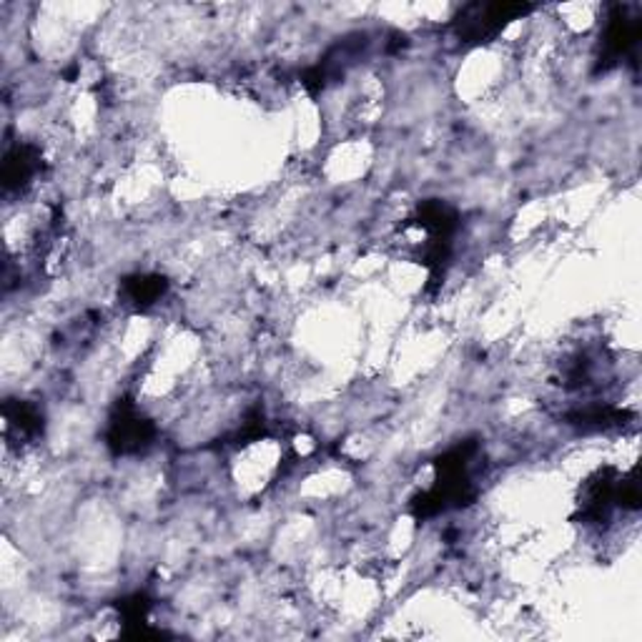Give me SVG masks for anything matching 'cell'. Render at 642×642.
Instances as JSON below:
<instances>
[{
	"label": "cell",
	"mask_w": 642,
	"mask_h": 642,
	"mask_svg": "<svg viewBox=\"0 0 642 642\" xmlns=\"http://www.w3.org/2000/svg\"><path fill=\"white\" fill-rule=\"evenodd\" d=\"M5 419H8V426L11 429H18V435H35L41 429V415L35 406L28 405H18V406H8L5 409Z\"/></svg>",
	"instance_id": "obj_4"
},
{
	"label": "cell",
	"mask_w": 642,
	"mask_h": 642,
	"mask_svg": "<svg viewBox=\"0 0 642 642\" xmlns=\"http://www.w3.org/2000/svg\"><path fill=\"white\" fill-rule=\"evenodd\" d=\"M111 446L115 452H135L151 439V425L135 415V409L125 406L111 422Z\"/></svg>",
	"instance_id": "obj_1"
},
{
	"label": "cell",
	"mask_w": 642,
	"mask_h": 642,
	"mask_svg": "<svg viewBox=\"0 0 642 642\" xmlns=\"http://www.w3.org/2000/svg\"><path fill=\"white\" fill-rule=\"evenodd\" d=\"M161 291H164V279L158 276H138L131 281V296L138 304H151Z\"/></svg>",
	"instance_id": "obj_5"
},
{
	"label": "cell",
	"mask_w": 642,
	"mask_h": 642,
	"mask_svg": "<svg viewBox=\"0 0 642 642\" xmlns=\"http://www.w3.org/2000/svg\"><path fill=\"white\" fill-rule=\"evenodd\" d=\"M33 168H35V154L28 145H15L11 154L5 155V168H3V181L5 186H21L31 178Z\"/></svg>",
	"instance_id": "obj_3"
},
{
	"label": "cell",
	"mask_w": 642,
	"mask_h": 642,
	"mask_svg": "<svg viewBox=\"0 0 642 642\" xmlns=\"http://www.w3.org/2000/svg\"><path fill=\"white\" fill-rule=\"evenodd\" d=\"M637 41V25L625 18V13H617L605 31V58L617 61L622 58L632 43Z\"/></svg>",
	"instance_id": "obj_2"
}]
</instances>
